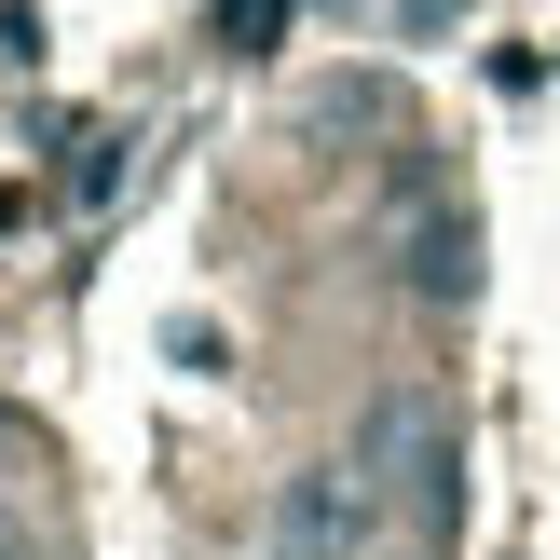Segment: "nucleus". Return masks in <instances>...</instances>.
I'll return each mask as SVG.
<instances>
[{"label":"nucleus","mask_w":560,"mask_h":560,"mask_svg":"<svg viewBox=\"0 0 560 560\" xmlns=\"http://www.w3.org/2000/svg\"><path fill=\"white\" fill-rule=\"evenodd\" d=\"M370 547H383V479L355 452L273 479V560H370Z\"/></svg>","instance_id":"f257e3e1"},{"label":"nucleus","mask_w":560,"mask_h":560,"mask_svg":"<svg viewBox=\"0 0 560 560\" xmlns=\"http://www.w3.org/2000/svg\"><path fill=\"white\" fill-rule=\"evenodd\" d=\"M355 465H370V479H397L424 520H452L465 452H452V410H438V397H383V410H370V452H355Z\"/></svg>","instance_id":"f03ea898"},{"label":"nucleus","mask_w":560,"mask_h":560,"mask_svg":"<svg viewBox=\"0 0 560 560\" xmlns=\"http://www.w3.org/2000/svg\"><path fill=\"white\" fill-rule=\"evenodd\" d=\"M410 301H438V315L479 301V219H465V206H424V219H410Z\"/></svg>","instance_id":"7ed1b4c3"},{"label":"nucleus","mask_w":560,"mask_h":560,"mask_svg":"<svg viewBox=\"0 0 560 560\" xmlns=\"http://www.w3.org/2000/svg\"><path fill=\"white\" fill-rule=\"evenodd\" d=\"M0 560H42V547H27V520H14V506H0Z\"/></svg>","instance_id":"20e7f679"}]
</instances>
